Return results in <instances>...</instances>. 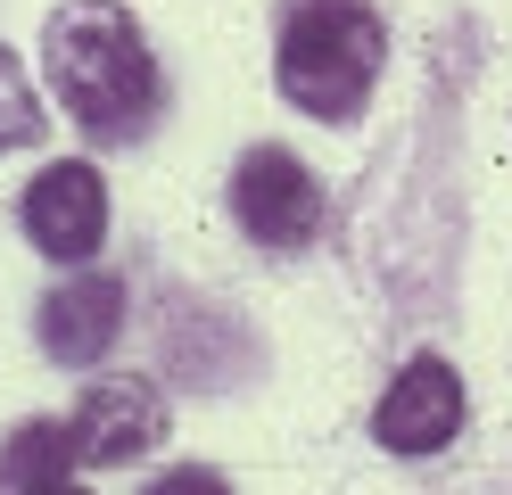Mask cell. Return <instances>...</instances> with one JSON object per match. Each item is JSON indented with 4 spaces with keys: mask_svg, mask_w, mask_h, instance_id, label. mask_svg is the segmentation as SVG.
I'll list each match as a JSON object with an SVG mask.
<instances>
[{
    "mask_svg": "<svg viewBox=\"0 0 512 495\" xmlns=\"http://www.w3.org/2000/svg\"><path fill=\"white\" fill-rule=\"evenodd\" d=\"M50 50V83L67 99V116L100 141H133L157 108V66L141 50V25L116 0H67L42 33Z\"/></svg>",
    "mask_w": 512,
    "mask_h": 495,
    "instance_id": "6da1fadb",
    "label": "cell"
},
{
    "mask_svg": "<svg viewBox=\"0 0 512 495\" xmlns=\"http://www.w3.org/2000/svg\"><path fill=\"white\" fill-rule=\"evenodd\" d=\"M389 33L364 0H298L281 17V91L306 116H356L380 83Z\"/></svg>",
    "mask_w": 512,
    "mask_h": 495,
    "instance_id": "7a4b0ae2",
    "label": "cell"
},
{
    "mask_svg": "<svg viewBox=\"0 0 512 495\" xmlns=\"http://www.w3.org/2000/svg\"><path fill=\"white\" fill-rule=\"evenodd\" d=\"M232 215L256 248H306L323 231V182L290 149H248L232 174Z\"/></svg>",
    "mask_w": 512,
    "mask_h": 495,
    "instance_id": "3957f363",
    "label": "cell"
},
{
    "mask_svg": "<svg viewBox=\"0 0 512 495\" xmlns=\"http://www.w3.org/2000/svg\"><path fill=\"white\" fill-rule=\"evenodd\" d=\"M25 240L42 256H58V264H83L108 240V182L91 165H50V174H34V190H25Z\"/></svg>",
    "mask_w": 512,
    "mask_h": 495,
    "instance_id": "277c9868",
    "label": "cell"
},
{
    "mask_svg": "<svg viewBox=\"0 0 512 495\" xmlns=\"http://www.w3.org/2000/svg\"><path fill=\"white\" fill-rule=\"evenodd\" d=\"M455 429H463V380L446 372L438 355H413L405 372L389 380V396H380L372 438L389 446V454H438Z\"/></svg>",
    "mask_w": 512,
    "mask_h": 495,
    "instance_id": "5b68a950",
    "label": "cell"
},
{
    "mask_svg": "<svg viewBox=\"0 0 512 495\" xmlns=\"http://www.w3.org/2000/svg\"><path fill=\"white\" fill-rule=\"evenodd\" d=\"M75 462H141L157 438H166V396L149 380H91L75 405Z\"/></svg>",
    "mask_w": 512,
    "mask_h": 495,
    "instance_id": "8992f818",
    "label": "cell"
},
{
    "mask_svg": "<svg viewBox=\"0 0 512 495\" xmlns=\"http://www.w3.org/2000/svg\"><path fill=\"white\" fill-rule=\"evenodd\" d=\"M116 339H124V281L116 273H83V281L42 297V347L58 363H100Z\"/></svg>",
    "mask_w": 512,
    "mask_h": 495,
    "instance_id": "52a82bcc",
    "label": "cell"
},
{
    "mask_svg": "<svg viewBox=\"0 0 512 495\" xmlns=\"http://www.w3.org/2000/svg\"><path fill=\"white\" fill-rule=\"evenodd\" d=\"M50 479H75V429L67 421H25L9 446H0V487H50Z\"/></svg>",
    "mask_w": 512,
    "mask_h": 495,
    "instance_id": "ba28073f",
    "label": "cell"
},
{
    "mask_svg": "<svg viewBox=\"0 0 512 495\" xmlns=\"http://www.w3.org/2000/svg\"><path fill=\"white\" fill-rule=\"evenodd\" d=\"M42 99H34V83H25V66L0 50V149H34L42 141Z\"/></svg>",
    "mask_w": 512,
    "mask_h": 495,
    "instance_id": "9c48e42d",
    "label": "cell"
},
{
    "mask_svg": "<svg viewBox=\"0 0 512 495\" xmlns=\"http://www.w3.org/2000/svg\"><path fill=\"white\" fill-rule=\"evenodd\" d=\"M149 495H232V487H223L215 471H199V462H182V471H166Z\"/></svg>",
    "mask_w": 512,
    "mask_h": 495,
    "instance_id": "30bf717a",
    "label": "cell"
},
{
    "mask_svg": "<svg viewBox=\"0 0 512 495\" xmlns=\"http://www.w3.org/2000/svg\"><path fill=\"white\" fill-rule=\"evenodd\" d=\"M17 495H91V487H75V479H50V487H17Z\"/></svg>",
    "mask_w": 512,
    "mask_h": 495,
    "instance_id": "8fae6325",
    "label": "cell"
}]
</instances>
